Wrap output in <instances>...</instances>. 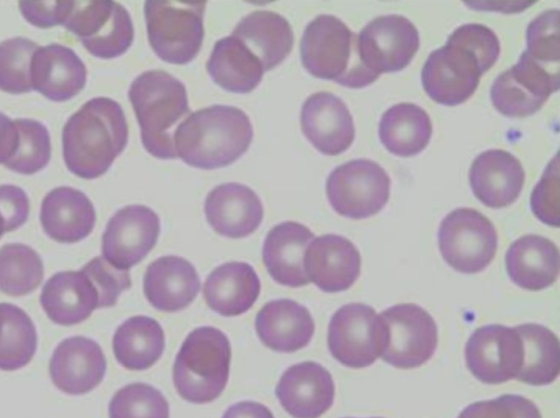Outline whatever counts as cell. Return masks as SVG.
<instances>
[{
	"label": "cell",
	"instance_id": "obj_1",
	"mask_svg": "<svg viewBox=\"0 0 560 418\" xmlns=\"http://www.w3.org/2000/svg\"><path fill=\"white\" fill-rule=\"evenodd\" d=\"M128 141L121 106L108 97L88 101L62 130L63 159L74 175L93 179L107 172Z\"/></svg>",
	"mask_w": 560,
	"mask_h": 418
},
{
	"label": "cell",
	"instance_id": "obj_2",
	"mask_svg": "<svg viewBox=\"0 0 560 418\" xmlns=\"http://www.w3.org/2000/svg\"><path fill=\"white\" fill-rule=\"evenodd\" d=\"M253 126L240 108L211 105L189 114L174 133L177 158L202 170L226 166L249 148Z\"/></svg>",
	"mask_w": 560,
	"mask_h": 418
},
{
	"label": "cell",
	"instance_id": "obj_3",
	"mask_svg": "<svg viewBox=\"0 0 560 418\" xmlns=\"http://www.w3.org/2000/svg\"><path fill=\"white\" fill-rule=\"evenodd\" d=\"M128 97L144 149L158 159H176L174 133L189 113L185 85L165 71L149 70L132 81Z\"/></svg>",
	"mask_w": 560,
	"mask_h": 418
},
{
	"label": "cell",
	"instance_id": "obj_4",
	"mask_svg": "<svg viewBox=\"0 0 560 418\" xmlns=\"http://www.w3.org/2000/svg\"><path fill=\"white\" fill-rule=\"evenodd\" d=\"M300 56L310 74L346 88H364L378 79L363 66L355 33L334 15H318L306 25Z\"/></svg>",
	"mask_w": 560,
	"mask_h": 418
},
{
	"label": "cell",
	"instance_id": "obj_5",
	"mask_svg": "<svg viewBox=\"0 0 560 418\" xmlns=\"http://www.w3.org/2000/svg\"><path fill=\"white\" fill-rule=\"evenodd\" d=\"M231 346L223 332L212 326L194 329L184 340L173 367L179 396L195 404L218 398L229 380Z\"/></svg>",
	"mask_w": 560,
	"mask_h": 418
},
{
	"label": "cell",
	"instance_id": "obj_6",
	"mask_svg": "<svg viewBox=\"0 0 560 418\" xmlns=\"http://www.w3.org/2000/svg\"><path fill=\"white\" fill-rule=\"evenodd\" d=\"M206 1H145L148 39L163 61L186 65L198 55L205 35Z\"/></svg>",
	"mask_w": 560,
	"mask_h": 418
},
{
	"label": "cell",
	"instance_id": "obj_7",
	"mask_svg": "<svg viewBox=\"0 0 560 418\" xmlns=\"http://www.w3.org/2000/svg\"><path fill=\"white\" fill-rule=\"evenodd\" d=\"M327 342L331 356L341 364L365 368L374 363L386 347V324L372 306L349 303L331 316Z\"/></svg>",
	"mask_w": 560,
	"mask_h": 418
},
{
	"label": "cell",
	"instance_id": "obj_8",
	"mask_svg": "<svg viewBox=\"0 0 560 418\" xmlns=\"http://www.w3.org/2000/svg\"><path fill=\"white\" fill-rule=\"evenodd\" d=\"M390 178L376 162L348 161L329 174L326 195L332 209L350 219H365L380 212L389 198Z\"/></svg>",
	"mask_w": 560,
	"mask_h": 418
},
{
	"label": "cell",
	"instance_id": "obj_9",
	"mask_svg": "<svg viewBox=\"0 0 560 418\" xmlns=\"http://www.w3.org/2000/svg\"><path fill=\"white\" fill-rule=\"evenodd\" d=\"M438 237L444 260L464 274L483 270L493 259L498 247L494 225L471 208L451 211L441 221Z\"/></svg>",
	"mask_w": 560,
	"mask_h": 418
},
{
	"label": "cell",
	"instance_id": "obj_10",
	"mask_svg": "<svg viewBox=\"0 0 560 418\" xmlns=\"http://www.w3.org/2000/svg\"><path fill=\"white\" fill-rule=\"evenodd\" d=\"M62 25L102 59L124 55L135 36L129 12L115 1H72Z\"/></svg>",
	"mask_w": 560,
	"mask_h": 418
},
{
	"label": "cell",
	"instance_id": "obj_11",
	"mask_svg": "<svg viewBox=\"0 0 560 418\" xmlns=\"http://www.w3.org/2000/svg\"><path fill=\"white\" fill-rule=\"evenodd\" d=\"M387 328V342L382 359L398 369H412L425 363L438 345V327L433 317L413 303L393 305L380 313Z\"/></svg>",
	"mask_w": 560,
	"mask_h": 418
},
{
	"label": "cell",
	"instance_id": "obj_12",
	"mask_svg": "<svg viewBox=\"0 0 560 418\" xmlns=\"http://www.w3.org/2000/svg\"><path fill=\"white\" fill-rule=\"evenodd\" d=\"M419 45L417 27L397 14L373 19L357 35L359 57L363 66L377 77L405 69Z\"/></svg>",
	"mask_w": 560,
	"mask_h": 418
},
{
	"label": "cell",
	"instance_id": "obj_13",
	"mask_svg": "<svg viewBox=\"0 0 560 418\" xmlns=\"http://www.w3.org/2000/svg\"><path fill=\"white\" fill-rule=\"evenodd\" d=\"M559 79V76L536 63L524 50L518 62L493 81L491 102L506 117L530 116L542 107L551 93L558 91Z\"/></svg>",
	"mask_w": 560,
	"mask_h": 418
},
{
	"label": "cell",
	"instance_id": "obj_14",
	"mask_svg": "<svg viewBox=\"0 0 560 418\" xmlns=\"http://www.w3.org/2000/svg\"><path fill=\"white\" fill-rule=\"evenodd\" d=\"M482 71L468 50L447 43L427 58L421 81L425 93L438 104L455 106L477 90Z\"/></svg>",
	"mask_w": 560,
	"mask_h": 418
},
{
	"label": "cell",
	"instance_id": "obj_15",
	"mask_svg": "<svg viewBox=\"0 0 560 418\" xmlns=\"http://www.w3.org/2000/svg\"><path fill=\"white\" fill-rule=\"evenodd\" d=\"M465 358L471 374L486 384L515 379L523 362V344L514 327L481 326L470 335Z\"/></svg>",
	"mask_w": 560,
	"mask_h": 418
},
{
	"label": "cell",
	"instance_id": "obj_16",
	"mask_svg": "<svg viewBox=\"0 0 560 418\" xmlns=\"http://www.w3.org/2000/svg\"><path fill=\"white\" fill-rule=\"evenodd\" d=\"M160 218L149 207L129 205L108 221L102 236L103 257L114 267L128 270L154 247L160 234Z\"/></svg>",
	"mask_w": 560,
	"mask_h": 418
},
{
	"label": "cell",
	"instance_id": "obj_17",
	"mask_svg": "<svg viewBox=\"0 0 560 418\" xmlns=\"http://www.w3.org/2000/svg\"><path fill=\"white\" fill-rule=\"evenodd\" d=\"M300 119L304 136L323 154H340L353 142L352 116L343 101L329 92L310 95L302 105Z\"/></svg>",
	"mask_w": 560,
	"mask_h": 418
},
{
	"label": "cell",
	"instance_id": "obj_18",
	"mask_svg": "<svg viewBox=\"0 0 560 418\" xmlns=\"http://www.w3.org/2000/svg\"><path fill=\"white\" fill-rule=\"evenodd\" d=\"M106 372V359L100 345L84 336H72L56 347L49 374L55 386L69 395L94 390Z\"/></svg>",
	"mask_w": 560,
	"mask_h": 418
},
{
	"label": "cell",
	"instance_id": "obj_19",
	"mask_svg": "<svg viewBox=\"0 0 560 418\" xmlns=\"http://www.w3.org/2000/svg\"><path fill=\"white\" fill-rule=\"evenodd\" d=\"M303 265L308 281L322 291L340 292L349 289L358 279L361 256L348 239L325 234L308 244Z\"/></svg>",
	"mask_w": 560,
	"mask_h": 418
},
{
	"label": "cell",
	"instance_id": "obj_20",
	"mask_svg": "<svg viewBox=\"0 0 560 418\" xmlns=\"http://www.w3.org/2000/svg\"><path fill=\"white\" fill-rule=\"evenodd\" d=\"M276 395L284 410L294 418H318L334 403L335 384L319 363L305 361L285 370Z\"/></svg>",
	"mask_w": 560,
	"mask_h": 418
},
{
	"label": "cell",
	"instance_id": "obj_21",
	"mask_svg": "<svg viewBox=\"0 0 560 418\" xmlns=\"http://www.w3.org/2000/svg\"><path fill=\"white\" fill-rule=\"evenodd\" d=\"M208 223L220 235L241 239L255 232L264 217V207L249 187L225 183L214 187L205 201Z\"/></svg>",
	"mask_w": 560,
	"mask_h": 418
},
{
	"label": "cell",
	"instance_id": "obj_22",
	"mask_svg": "<svg viewBox=\"0 0 560 418\" xmlns=\"http://www.w3.org/2000/svg\"><path fill=\"white\" fill-rule=\"evenodd\" d=\"M525 182L521 162L510 152L500 149L480 153L469 170L474 195L487 207L499 209L513 204Z\"/></svg>",
	"mask_w": 560,
	"mask_h": 418
},
{
	"label": "cell",
	"instance_id": "obj_23",
	"mask_svg": "<svg viewBox=\"0 0 560 418\" xmlns=\"http://www.w3.org/2000/svg\"><path fill=\"white\" fill-rule=\"evenodd\" d=\"M33 90L45 97L63 102L75 96L85 85L86 68L69 47L49 44L38 47L31 62Z\"/></svg>",
	"mask_w": 560,
	"mask_h": 418
},
{
	"label": "cell",
	"instance_id": "obj_24",
	"mask_svg": "<svg viewBox=\"0 0 560 418\" xmlns=\"http://www.w3.org/2000/svg\"><path fill=\"white\" fill-rule=\"evenodd\" d=\"M200 280L194 265L179 256H163L152 262L144 274L147 300L159 311L176 312L197 297Z\"/></svg>",
	"mask_w": 560,
	"mask_h": 418
},
{
	"label": "cell",
	"instance_id": "obj_25",
	"mask_svg": "<svg viewBox=\"0 0 560 418\" xmlns=\"http://www.w3.org/2000/svg\"><path fill=\"white\" fill-rule=\"evenodd\" d=\"M255 327L261 342L280 352L306 347L315 330L308 310L290 299L265 304L256 315Z\"/></svg>",
	"mask_w": 560,
	"mask_h": 418
},
{
	"label": "cell",
	"instance_id": "obj_26",
	"mask_svg": "<svg viewBox=\"0 0 560 418\" xmlns=\"http://www.w3.org/2000/svg\"><path fill=\"white\" fill-rule=\"evenodd\" d=\"M39 218L43 230L50 239L60 243H75L92 232L96 216L85 194L61 186L45 196Z\"/></svg>",
	"mask_w": 560,
	"mask_h": 418
},
{
	"label": "cell",
	"instance_id": "obj_27",
	"mask_svg": "<svg viewBox=\"0 0 560 418\" xmlns=\"http://www.w3.org/2000/svg\"><path fill=\"white\" fill-rule=\"evenodd\" d=\"M314 234L305 225L285 221L273 227L262 246V262L269 275L280 285L298 288L307 285L304 254Z\"/></svg>",
	"mask_w": 560,
	"mask_h": 418
},
{
	"label": "cell",
	"instance_id": "obj_28",
	"mask_svg": "<svg viewBox=\"0 0 560 418\" xmlns=\"http://www.w3.org/2000/svg\"><path fill=\"white\" fill-rule=\"evenodd\" d=\"M505 267L510 279L520 288L542 290L558 278L559 249L541 235H523L508 249Z\"/></svg>",
	"mask_w": 560,
	"mask_h": 418
},
{
	"label": "cell",
	"instance_id": "obj_29",
	"mask_svg": "<svg viewBox=\"0 0 560 418\" xmlns=\"http://www.w3.org/2000/svg\"><path fill=\"white\" fill-rule=\"evenodd\" d=\"M39 300L47 316L63 326L85 321L98 305L96 290L82 270L51 276L45 282Z\"/></svg>",
	"mask_w": 560,
	"mask_h": 418
},
{
	"label": "cell",
	"instance_id": "obj_30",
	"mask_svg": "<svg viewBox=\"0 0 560 418\" xmlns=\"http://www.w3.org/2000/svg\"><path fill=\"white\" fill-rule=\"evenodd\" d=\"M260 292V281L247 263L230 262L212 270L203 285L208 306L223 316H236L248 311Z\"/></svg>",
	"mask_w": 560,
	"mask_h": 418
},
{
	"label": "cell",
	"instance_id": "obj_31",
	"mask_svg": "<svg viewBox=\"0 0 560 418\" xmlns=\"http://www.w3.org/2000/svg\"><path fill=\"white\" fill-rule=\"evenodd\" d=\"M232 35L259 59L265 71L279 66L291 53L294 42L287 19L267 10L254 11L244 16Z\"/></svg>",
	"mask_w": 560,
	"mask_h": 418
},
{
	"label": "cell",
	"instance_id": "obj_32",
	"mask_svg": "<svg viewBox=\"0 0 560 418\" xmlns=\"http://www.w3.org/2000/svg\"><path fill=\"white\" fill-rule=\"evenodd\" d=\"M207 71L217 85L240 94L255 90L265 72L259 59L233 35L214 44Z\"/></svg>",
	"mask_w": 560,
	"mask_h": 418
},
{
	"label": "cell",
	"instance_id": "obj_33",
	"mask_svg": "<svg viewBox=\"0 0 560 418\" xmlns=\"http://www.w3.org/2000/svg\"><path fill=\"white\" fill-rule=\"evenodd\" d=\"M378 136L390 153L398 156H412L428 146L432 136L431 119L420 106L399 103L382 115Z\"/></svg>",
	"mask_w": 560,
	"mask_h": 418
},
{
	"label": "cell",
	"instance_id": "obj_34",
	"mask_svg": "<svg viewBox=\"0 0 560 418\" xmlns=\"http://www.w3.org/2000/svg\"><path fill=\"white\" fill-rule=\"evenodd\" d=\"M165 346L161 325L148 316H132L115 332L113 351L126 369L144 370L162 356Z\"/></svg>",
	"mask_w": 560,
	"mask_h": 418
},
{
	"label": "cell",
	"instance_id": "obj_35",
	"mask_svg": "<svg viewBox=\"0 0 560 418\" xmlns=\"http://www.w3.org/2000/svg\"><path fill=\"white\" fill-rule=\"evenodd\" d=\"M514 328L523 344V362L515 379L530 385L551 384L560 371L558 337L536 323Z\"/></svg>",
	"mask_w": 560,
	"mask_h": 418
},
{
	"label": "cell",
	"instance_id": "obj_36",
	"mask_svg": "<svg viewBox=\"0 0 560 418\" xmlns=\"http://www.w3.org/2000/svg\"><path fill=\"white\" fill-rule=\"evenodd\" d=\"M36 347L37 334L31 317L14 304L0 303V370L23 368Z\"/></svg>",
	"mask_w": 560,
	"mask_h": 418
},
{
	"label": "cell",
	"instance_id": "obj_37",
	"mask_svg": "<svg viewBox=\"0 0 560 418\" xmlns=\"http://www.w3.org/2000/svg\"><path fill=\"white\" fill-rule=\"evenodd\" d=\"M44 276L39 255L21 243L5 244L0 248V291L12 297L33 292Z\"/></svg>",
	"mask_w": 560,
	"mask_h": 418
},
{
	"label": "cell",
	"instance_id": "obj_38",
	"mask_svg": "<svg viewBox=\"0 0 560 418\" xmlns=\"http://www.w3.org/2000/svg\"><path fill=\"white\" fill-rule=\"evenodd\" d=\"M18 143L5 167L21 174H34L44 169L50 160V138L47 128L34 119L14 120Z\"/></svg>",
	"mask_w": 560,
	"mask_h": 418
},
{
	"label": "cell",
	"instance_id": "obj_39",
	"mask_svg": "<svg viewBox=\"0 0 560 418\" xmlns=\"http://www.w3.org/2000/svg\"><path fill=\"white\" fill-rule=\"evenodd\" d=\"M38 46L31 39L13 37L0 43V90L21 94L33 90L31 62Z\"/></svg>",
	"mask_w": 560,
	"mask_h": 418
},
{
	"label": "cell",
	"instance_id": "obj_40",
	"mask_svg": "<svg viewBox=\"0 0 560 418\" xmlns=\"http://www.w3.org/2000/svg\"><path fill=\"white\" fill-rule=\"evenodd\" d=\"M109 418H170V407L160 391L144 383L118 390L108 407Z\"/></svg>",
	"mask_w": 560,
	"mask_h": 418
},
{
	"label": "cell",
	"instance_id": "obj_41",
	"mask_svg": "<svg viewBox=\"0 0 560 418\" xmlns=\"http://www.w3.org/2000/svg\"><path fill=\"white\" fill-rule=\"evenodd\" d=\"M559 10H548L536 16L527 26V55L540 67L559 74L560 39Z\"/></svg>",
	"mask_w": 560,
	"mask_h": 418
},
{
	"label": "cell",
	"instance_id": "obj_42",
	"mask_svg": "<svg viewBox=\"0 0 560 418\" xmlns=\"http://www.w3.org/2000/svg\"><path fill=\"white\" fill-rule=\"evenodd\" d=\"M447 43L471 53L478 60L482 73L495 63L500 55L498 36L492 30L479 23L460 25L448 36Z\"/></svg>",
	"mask_w": 560,
	"mask_h": 418
},
{
	"label": "cell",
	"instance_id": "obj_43",
	"mask_svg": "<svg viewBox=\"0 0 560 418\" xmlns=\"http://www.w3.org/2000/svg\"><path fill=\"white\" fill-rule=\"evenodd\" d=\"M81 270L96 290L97 309L115 305L120 293L131 286L129 271L112 266L103 256L92 258Z\"/></svg>",
	"mask_w": 560,
	"mask_h": 418
},
{
	"label": "cell",
	"instance_id": "obj_44",
	"mask_svg": "<svg viewBox=\"0 0 560 418\" xmlns=\"http://www.w3.org/2000/svg\"><path fill=\"white\" fill-rule=\"evenodd\" d=\"M457 418H541L538 407L530 399L504 394L465 407Z\"/></svg>",
	"mask_w": 560,
	"mask_h": 418
},
{
	"label": "cell",
	"instance_id": "obj_45",
	"mask_svg": "<svg viewBox=\"0 0 560 418\" xmlns=\"http://www.w3.org/2000/svg\"><path fill=\"white\" fill-rule=\"evenodd\" d=\"M559 158L558 154L545 169L540 181L537 183L530 195V208L533 213L541 222L559 227Z\"/></svg>",
	"mask_w": 560,
	"mask_h": 418
},
{
	"label": "cell",
	"instance_id": "obj_46",
	"mask_svg": "<svg viewBox=\"0 0 560 418\" xmlns=\"http://www.w3.org/2000/svg\"><path fill=\"white\" fill-rule=\"evenodd\" d=\"M72 1H20V11L24 19L40 28L63 24Z\"/></svg>",
	"mask_w": 560,
	"mask_h": 418
},
{
	"label": "cell",
	"instance_id": "obj_47",
	"mask_svg": "<svg viewBox=\"0 0 560 418\" xmlns=\"http://www.w3.org/2000/svg\"><path fill=\"white\" fill-rule=\"evenodd\" d=\"M30 213V202L24 190L14 185H0V214L7 232L25 223Z\"/></svg>",
	"mask_w": 560,
	"mask_h": 418
},
{
	"label": "cell",
	"instance_id": "obj_48",
	"mask_svg": "<svg viewBox=\"0 0 560 418\" xmlns=\"http://www.w3.org/2000/svg\"><path fill=\"white\" fill-rule=\"evenodd\" d=\"M18 130L14 120L0 112V163H5L14 153Z\"/></svg>",
	"mask_w": 560,
	"mask_h": 418
},
{
	"label": "cell",
	"instance_id": "obj_49",
	"mask_svg": "<svg viewBox=\"0 0 560 418\" xmlns=\"http://www.w3.org/2000/svg\"><path fill=\"white\" fill-rule=\"evenodd\" d=\"M222 418H275L272 413L262 404L256 402H240L226 409Z\"/></svg>",
	"mask_w": 560,
	"mask_h": 418
},
{
	"label": "cell",
	"instance_id": "obj_50",
	"mask_svg": "<svg viewBox=\"0 0 560 418\" xmlns=\"http://www.w3.org/2000/svg\"><path fill=\"white\" fill-rule=\"evenodd\" d=\"M4 232H7V228H5L4 220H3L2 216L0 214V239Z\"/></svg>",
	"mask_w": 560,
	"mask_h": 418
},
{
	"label": "cell",
	"instance_id": "obj_51",
	"mask_svg": "<svg viewBox=\"0 0 560 418\" xmlns=\"http://www.w3.org/2000/svg\"><path fill=\"white\" fill-rule=\"evenodd\" d=\"M372 418H381V417H372Z\"/></svg>",
	"mask_w": 560,
	"mask_h": 418
}]
</instances>
